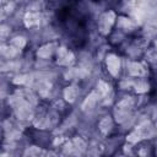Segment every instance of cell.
Returning <instances> with one entry per match:
<instances>
[{
  "mask_svg": "<svg viewBox=\"0 0 157 157\" xmlns=\"http://www.w3.org/2000/svg\"><path fill=\"white\" fill-rule=\"evenodd\" d=\"M117 20H118V15L114 10H105L104 12H102L97 22L98 33L102 37H109L114 32V28L117 26Z\"/></svg>",
  "mask_w": 157,
  "mask_h": 157,
  "instance_id": "277c9868",
  "label": "cell"
},
{
  "mask_svg": "<svg viewBox=\"0 0 157 157\" xmlns=\"http://www.w3.org/2000/svg\"><path fill=\"white\" fill-rule=\"evenodd\" d=\"M28 40L25 36H15L7 43H2L1 45V54L7 59H13L18 56L23 49L27 47Z\"/></svg>",
  "mask_w": 157,
  "mask_h": 157,
  "instance_id": "3957f363",
  "label": "cell"
},
{
  "mask_svg": "<svg viewBox=\"0 0 157 157\" xmlns=\"http://www.w3.org/2000/svg\"><path fill=\"white\" fill-rule=\"evenodd\" d=\"M114 124H117V123H115L113 115H104L98 120L97 129H98V131L102 136H108L113 131Z\"/></svg>",
  "mask_w": 157,
  "mask_h": 157,
  "instance_id": "4fadbf2b",
  "label": "cell"
},
{
  "mask_svg": "<svg viewBox=\"0 0 157 157\" xmlns=\"http://www.w3.org/2000/svg\"><path fill=\"white\" fill-rule=\"evenodd\" d=\"M23 25L28 29L38 28L42 23V15L38 10H27L23 15Z\"/></svg>",
  "mask_w": 157,
  "mask_h": 157,
  "instance_id": "8fae6325",
  "label": "cell"
},
{
  "mask_svg": "<svg viewBox=\"0 0 157 157\" xmlns=\"http://www.w3.org/2000/svg\"><path fill=\"white\" fill-rule=\"evenodd\" d=\"M126 74L132 78H147L150 74L148 63L137 59L129 60L126 64Z\"/></svg>",
  "mask_w": 157,
  "mask_h": 157,
  "instance_id": "8992f818",
  "label": "cell"
},
{
  "mask_svg": "<svg viewBox=\"0 0 157 157\" xmlns=\"http://www.w3.org/2000/svg\"><path fill=\"white\" fill-rule=\"evenodd\" d=\"M101 98V102H107L113 97V87L112 85L105 80H98L96 88H94Z\"/></svg>",
  "mask_w": 157,
  "mask_h": 157,
  "instance_id": "7c38bea8",
  "label": "cell"
},
{
  "mask_svg": "<svg viewBox=\"0 0 157 157\" xmlns=\"http://www.w3.org/2000/svg\"><path fill=\"white\" fill-rule=\"evenodd\" d=\"M77 97H78V88L76 85L71 83V85H67L64 87L63 90V98L66 103L69 104H72L77 101Z\"/></svg>",
  "mask_w": 157,
  "mask_h": 157,
  "instance_id": "5bb4252c",
  "label": "cell"
},
{
  "mask_svg": "<svg viewBox=\"0 0 157 157\" xmlns=\"http://www.w3.org/2000/svg\"><path fill=\"white\" fill-rule=\"evenodd\" d=\"M59 43L55 42V40H52V42H47V43H43L42 45H39L36 50V56L38 59H43V60H48V59H54L55 56V53L59 48Z\"/></svg>",
  "mask_w": 157,
  "mask_h": 157,
  "instance_id": "9c48e42d",
  "label": "cell"
},
{
  "mask_svg": "<svg viewBox=\"0 0 157 157\" xmlns=\"http://www.w3.org/2000/svg\"><path fill=\"white\" fill-rule=\"evenodd\" d=\"M155 135V126L152 125V123L150 120H145L141 121L140 124H137L129 134H126L125 140L128 144H137L145 140H150L152 136Z\"/></svg>",
  "mask_w": 157,
  "mask_h": 157,
  "instance_id": "7a4b0ae2",
  "label": "cell"
},
{
  "mask_svg": "<svg viewBox=\"0 0 157 157\" xmlns=\"http://www.w3.org/2000/svg\"><path fill=\"white\" fill-rule=\"evenodd\" d=\"M153 52L157 54V39L155 40V43H153Z\"/></svg>",
  "mask_w": 157,
  "mask_h": 157,
  "instance_id": "e0dca14e",
  "label": "cell"
},
{
  "mask_svg": "<svg viewBox=\"0 0 157 157\" xmlns=\"http://www.w3.org/2000/svg\"><path fill=\"white\" fill-rule=\"evenodd\" d=\"M47 152L44 151V150H42V148H39V147H37V146H31V147H28L26 151H25V153L23 155H29V156H39V155H45Z\"/></svg>",
  "mask_w": 157,
  "mask_h": 157,
  "instance_id": "2e32d148",
  "label": "cell"
},
{
  "mask_svg": "<svg viewBox=\"0 0 157 157\" xmlns=\"http://www.w3.org/2000/svg\"><path fill=\"white\" fill-rule=\"evenodd\" d=\"M54 63L58 66L69 69V67H72V65L76 63V55L72 50H70L65 45H59L54 56Z\"/></svg>",
  "mask_w": 157,
  "mask_h": 157,
  "instance_id": "ba28073f",
  "label": "cell"
},
{
  "mask_svg": "<svg viewBox=\"0 0 157 157\" xmlns=\"http://www.w3.org/2000/svg\"><path fill=\"white\" fill-rule=\"evenodd\" d=\"M99 102H101V98H99L97 91H96V90H92V91L86 96V98L83 99L81 107H82L83 110H91V109H93Z\"/></svg>",
  "mask_w": 157,
  "mask_h": 157,
  "instance_id": "9a60e30c",
  "label": "cell"
},
{
  "mask_svg": "<svg viewBox=\"0 0 157 157\" xmlns=\"http://www.w3.org/2000/svg\"><path fill=\"white\" fill-rule=\"evenodd\" d=\"M104 67L107 74L112 78H119L123 71L121 58L117 53H107V55L104 56Z\"/></svg>",
  "mask_w": 157,
  "mask_h": 157,
  "instance_id": "52a82bcc",
  "label": "cell"
},
{
  "mask_svg": "<svg viewBox=\"0 0 157 157\" xmlns=\"http://www.w3.org/2000/svg\"><path fill=\"white\" fill-rule=\"evenodd\" d=\"M136 107V101L132 97H124L121 99H119L114 108H113V118L115 120L117 124H124L128 119L131 118L134 109Z\"/></svg>",
  "mask_w": 157,
  "mask_h": 157,
  "instance_id": "6da1fadb",
  "label": "cell"
},
{
  "mask_svg": "<svg viewBox=\"0 0 157 157\" xmlns=\"http://www.w3.org/2000/svg\"><path fill=\"white\" fill-rule=\"evenodd\" d=\"M9 1H11V2H17L18 0H2V2H9Z\"/></svg>",
  "mask_w": 157,
  "mask_h": 157,
  "instance_id": "ac0fdd59",
  "label": "cell"
},
{
  "mask_svg": "<svg viewBox=\"0 0 157 157\" xmlns=\"http://www.w3.org/2000/svg\"><path fill=\"white\" fill-rule=\"evenodd\" d=\"M115 28L124 33V34H131L135 33L137 31V23L134 22L131 18H129L128 16L124 15H118V20H117V26Z\"/></svg>",
  "mask_w": 157,
  "mask_h": 157,
  "instance_id": "30bf717a",
  "label": "cell"
},
{
  "mask_svg": "<svg viewBox=\"0 0 157 157\" xmlns=\"http://www.w3.org/2000/svg\"><path fill=\"white\" fill-rule=\"evenodd\" d=\"M120 88L125 91L134 92L135 94H146L151 90V85L147 81V78H132V77H126L119 82Z\"/></svg>",
  "mask_w": 157,
  "mask_h": 157,
  "instance_id": "5b68a950",
  "label": "cell"
}]
</instances>
